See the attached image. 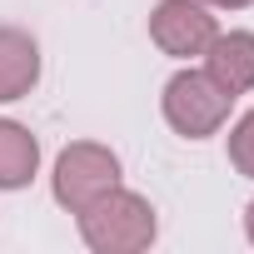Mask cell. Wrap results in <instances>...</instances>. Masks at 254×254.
I'll return each mask as SVG.
<instances>
[{
  "label": "cell",
  "instance_id": "obj_1",
  "mask_svg": "<svg viewBox=\"0 0 254 254\" xmlns=\"http://www.w3.org/2000/svg\"><path fill=\"white\" fill-rule=\"evenodd\" d=\"M80 234L100 254H140L155 244V209L135 190H105L95 204L80 209Z\"/></svg>",
  "mask_w": 254,
  "mask_h": 254
},
{
  "label": "cell",
  "instance_id": "obj_2",
  "mask_svg": "<svg viewBox=\"0 0 254 254\" xmlns=\"http://www.w3.org/2000/svg\"><path fill=\"white\" fill-rule=\"evenodd\" d=\"M229 105H234V95L209 70H180L165 85V120L175 125L185 140L214 135L219 125H224V115H229Z\"/></svg>",
  "mask_w": 254,
  "mask_h": 254
},
{
  "label": "cell",
  "instance_id": "obj_3",
  "mask_svg": "<svg viewBox=\"0 0 254 254\" xmlns=\"http://www.w3.org/2000/svg\"><path fill=\"white\" fill-rule=\"evenodd\" d=\"M115 185H120V160H115V150H105L95 140H80L55 160V199L70 214H80Z\"/></svg>",
  "mask_w": 254,
  "mask_h": 254
},
{
  "label": "cell",
  "instance_id": "obj_4",
  "mask_svg": "<svg viewBox=\"0 0 254 254\" xmlns=\"http://www.w3.org/2000/svg\"><path fill=\"white\" fill-rule=\"evenodd\" d=\"M150 35H155V45L165 55L190 60V55H204L219 30H214V15L199 0H160L155 15H150Z\"/></svg>",
  "mask_w": 254,
  "mask_h": 254
},
{
  "label": "cell",
  "instance_id": "obj_5",
  "mask_svg": "<svg viewBox=\"0 0 254 254\" xmlns=\"http://www.w3.org/2000/svg\"><path fill=\"white\" fill-rule=\"evenodd\" d=\"M204 60H209V75H214L229 95H244V90L254 85V35H249V30L214 35L209 50H204Z\"/></svg>",
  "mask_w": 254,
  "mask_h": 254
},
{
  "label": "cell",
  "instance_id": "obj_6",
  "mask_svg": "<svg viewBox=\"0 0 254 254\" xmlns=\"http://www.w3.org/2000/svg\"><path fill=\"white\" fill-rule=\"evenodd\" d=\"M40 80V50L25 30H0V100H20Z\"/></svg>",
  "mask_w": 254,
  "mask_h": 254
},
{
  "label": "cell",
  "instance_id": "obj_7",
  "mask_svg": "<svg viewBox=\"0 0 254 254\" xmlns=\"http://www.w3.org/2000/svg\"><path fill=\"white\" fill-rule=\"evenodd\" d=\"M40 165V140L15 120H0V190H20L35 180Z\"/></svg>",
  "mask_w": 254,
  "mask_h": 254
},
{
  "label": "cell",
  "instance_id": "obj_8",
  "mask_svg": "<svg viewBox=\"0 0 254 254\" xmlns=\"http://www.w3.org/2000/svg\"><path fill=\"white\" fill-rule=\"evenodd\" d=\"M229 160H234V170H239V175H249V180H254V110L234 125V135H229Z\"/></svg>",
  "mask_w": 254,
  "mask_h": 254
},
{
  "label": "cell",
  "instance_id": "obj_9",
  "mask_svg": "<svg viewBox=\"0 0 254 254\" xmlns=\"http://www.w3.org/2000/svg\"><path fill=\"white\" fill-rule=\"evenodd\" d=\"M204 5H229V10H239V5H254V0H204Z\"/></svg>",
  "mask_w": 254,
  "mask_h": 254
},
{
  "label": "cell",
  "instance_id": "obj_10",
  "mask_svg": "<svg viewBox=\"0 0 254 254\" xmlns=\"http://www.w3.org/2000/svg\"><path fill=\"white\" fill-rule=\"evenodd\" d=\"M244 229H249V244H254V204L244 209Z\"/></svg>",
  "mask_w": 254,
  "mask_h": 254
}]
</instances>
